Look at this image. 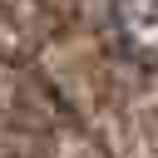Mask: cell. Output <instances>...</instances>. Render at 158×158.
<instances>
[{
    "label": "cell",
    "mask_w": 158,
    "mask_h": 158,
    "mask_svg": "<svg viewBox=\"0 0 158 158\" xmlns=\"http://www.w3.org/2000/svg\"><path fill=\"white\" fill-rule=\"evenodd\" d=\"M109 49L133 69H158V0H109Z\"/></svg>",
    "instance_id": "obj_1"
}]
</instances>
